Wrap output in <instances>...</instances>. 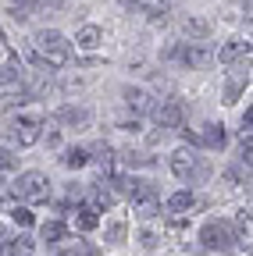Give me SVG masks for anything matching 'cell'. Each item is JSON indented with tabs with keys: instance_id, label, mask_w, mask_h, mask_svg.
<instances>
[{
	"instance_id": "6da1fadb",
	"label": "cell",
	"mask_w": 253,
	"mask_h": 256,
	"mask_svg": "<svg viewBox=\"0 0 253 256\" xmlns=\"http://www.w3.org/2000/svg\"><path fill=\"white\" fill-rule=\"evenodd\" d=\"M11 192L18 200H25V203H43L50 196V182H47L43 171H25V174H18V182L11 185Z\"/></svg>"
},
{
	"instance_id": "7a4b0ae2",
	"label": "cell",
	"mask_w": 253,
	"mask_h": 256,
	"mask_svg": "<svg viewBox=\"0 0 253 256\" xmlns=\"http://www.w3.org/2000/svg\"><path fill=\"white\" fill-rule=\"evenodd\" d=\"M200 238H203L207 249H228V242H232V224H228V220H207L203 232H200Z\"/></svg>"
},
{
	"instance_id": "3957f363",
	"label": "cell",
	"mask_w": 253,
	"mask_h": 256,
	"mask_svg": "<svg viewBox=\"0 0 253 256\" xmlns=\"http://www.w3.org/2000/svg\"><path fill=\"white\" fill-rule=\"evenodd\" d=\"M150 114H153L157 128H182V121H185V104H178V100H164L161 107H153Z\"/></svg>"
},
{
	"instance_id": "277c9868",
	"label": "cell",
	"mask_w": 253,
	"mask_h": 256,
	"mask_svg": "<svg viewBox=\"0 0 253 256\" xmlns=\"http://www.w3.org/2000/svg\"><path fill=\"white\" fill-rule=\"evenodd\" d=\"M196 153L193 150H175L171 153V171H175V178H193V171H196Z\"/></svg>"
},
{
	"instance_id": "5b68a950",
	"label": "cell",
	"mask_w": 253,
	"mask_h": 256,
	"mask_svg": "<svg viewBox=\"0 0 253 256\" xmlns=\"http://www.w3.org/2000/svg\"><path fill=\"white\" fill-rule=\"evenodd\" d=\"M121 96H125V107H129L132 114H150V110H153V100H150V92H146V89L129 86Z\"/></svg>"
},
{
	"instance_id": "8992f818",
	"label": "cell",
	"mask_w": 253,
	"mask_h": 256,
	"mask_svg": "<svg viewBox=\"0 0 253 256\" xmlns=\"http://www.w3.org/2000/svg\"><path fill=\"white\" fill-rule=\"evenodd\" d=\"M11 128H15V139H18V146H33V142H40V121H33V118H22V121H15Z\"/></svg>"
},
{
	"instance_id": "52a82bcc",
	"label": "cell",
	"mask_w": 253,
	"mask_h": 256,
	"mask_svg": "<svg viewBox=\"0 0 253 256\" xmlns=\"http://www.w3.org/2000/svg\"><path fill=\"white\" fill-rule=\"evenodd\" d=\"M210 60H214V54L207 46H200V43H193V46L182 50V64H185V68H207Z\"/></svg>"
},
{
	"instance_id": "ba28073f",
	"label": "cell",
	"mask_w": 253,
	"mask_h": 256,
	"mask_svg": "<svg viewBox=\"0 0 253 256\" xmlns=\"http://www.w3.org/2000/svg\"><path fill=\"white\" fill-rule=\"evenodd\" d=\"M57 121H61V124H68V128H86V124H89V110L68 104V107H61V110H57Z\"/></svg>"
},
{
	"instance_id": "9c48e42d",
	"label": "cell",
	"mask_w": 253,
	"mask_h": 256,
	"mask_svg": "<svg viewBox=\"0 0 253 256\" xmlns=\"http://www.w3.org/2000/svg\"><path fill=\"white\" fill-rule=\"evenodd\" d=\"M57 46H68V40L61 36L57 28H43V32H36V57L47 54V50H57Z\"/></svg>"
},
{
	"instance_id": "30bf717a",
	"label": "cell",
	"mask_w": 253,
	"mask_h": 256,
	"mask_svg": "<svg viewBox=\"0 0 253 256\" xmlns=\"http://www.w3.org/2000/svg\"><path fill=\"white\" fill-rule=\"evenodd\" d=\"M75 43H79L82 50H97V46L104 43V32H100L97 25H82V28H79V36H75Z\"/></svg>"
},
{
	"instance_id": "8fae6325",
	"label": "cell",
	"mask_w": 253,
	"mask_h": 256,
	"mask_svg": "<svg viewBox=\"0 0 253 256\" xmlns=\"http://www.w3.org/2000/svg\"><path fill=\"white\" fill-rule=\"evenodd\" d=\"M200 146H207V150H221V146H225V128H221V124H203Z\"/></svg>"
},
{
	"instance_id": "7c38bea8",
	"label": "cell",
	"mask_w": 253,
	"mask_h": 256,
	"mask_svg": "<svg viewBox=\"0 0 253 256\" xmlns=\"http://www.w3.org/2000/svg\"><path fill=\"white\" fill-rule=\"evenodd\" d=\"M242 54L249 57V43H239V40H235V43H225V46H221L217 60H221V64H232V60H239Z\"/></svg>"
},
{
	"instance_id": "4fadbf2b",
	"label": "cell",
	"mask_w": 253,
	"mask_h": 256,
	"mask_svg": "<svg viewBox=\"0 0 253 256\" xmlns=\"http://www.w3.org/2000/svg\"><path fill=\"white\" fill-rule=\"evenodd\" d=\"M40 64H43V68H65V64H68V46H57V50L40 54Z\"/></svg>"
},
{
	"instance_id": "5bb4252c",
	"label": "cell",
	"mask_w": 253,
	"mask_h": 256,
	"mask_svg": "<svg viewBox=\"0 0 253 256\" xmlns=\"http://www.w3.org/2000/svg\"><path fill=\"white\" fill-rule=\"evenodd\" d=\"M61 164L72 168V171H79V168H86V164H89V153H86V150H79V146H72V150H65Z\"/></svg>"
},
{
	"instance_id": "9a60e30c",
	"label": "cell",
	"mask_w": 253,
	"mask_h": 256,
	"mask_svg": "<svg viewBox=\"0 0 253 256\" xmlns=\"http://www.w3.org/2000/svg\"><path fill=\"white\" fill-rule=\"evenodd\" d=\"M97 224H100L97 206H93V203H82V206H79V228H82V232H93Z\"/></svg>"
},
{
	"instance_id": "2e32d148",
	"label": "cell",
	"mask_w": 253,
	"mask_h": 256,
	"mask_svg": "<svg viewBox=\"0 0 253 256\" xmlns=\"http://www.w3.org/2000/svg\"><path fill=\"white\" fill-rule=\"evenodd\" d=\"M185 36H193V40L210 36V22L207 18H185Z\"/></svg>"
},
{
	"instance_id": "e0dca14e",
	"label": "cell",
	"mask_w": 253,
	"mask_h": 256,
	"mask_svg": "<svg viewBox=\"0 0 253 256\" xmlns=\"http://www.w3.org/2000/svg\"><path fill=\"white\" fill-rule=\"evenodd\" d=\"M193 203H196V200H193V192H185V188H182V192H175V196L168 200V210H171V214H185Z\"/></svg>"
},
{
	"instance_id": "ac0fdd59",
	"label": "cell",
	"mask_w": 253,
	"mask_h": 256,
	"mask_svg": "<svg viewBox=\"0 0 253 256\" xmlns=\"http://www.w3.org/2000/svg\"><path fill=\"white\" fill-rule=\"evenodd\" d=\"M40 235H43V242H61L68 232H65V224H61V220H47L40 228Z\"/></svg>"
},
{
	"instance_id": "d6986e66",
	"label": "cell",
	"mask_w": 253,
	"mask_h": 256,
	"mask_svg": "<svg viewBox=\"0 0 253 256\" xmlns=\"http://www.w3.org/2000/svg\"><path fill=\"white\" fill-rule=\"evenodd\" d=\"M0 82H4V86H18V82H22V64H18V57L0 68Z\"/></svg>"
},
{
	"instance_id": "ffe728a7",
	"label": "cell",
	"mask_w": 253,
	"mask_h": 256,
	"mask_svg": "<svg viewBox=\"0 0 253 256\" xmlns=\"http://www.w3.org/2000/svg\"><path fill=\"white\" fill-rule=\"evenodd\" d=\"M121 164H129V168H150L153 156H146V153H139V150H125V153H121Z\"/></svg>"
},
{
	"instance_id": "44dd1931",
	"label": "cell",
	"mask_w": 253,
	"mask_h": 256,
	"mask_svg": "<svg viewBox=\"0 0 253 256\" xmlns=\"http://www.w3.org/2000/svg\"><path fill=\"white\" fill-rule=\"evenodd\" d=\"M125 235H129L125 220H111V224H107V242H111V246H121V242H125Z\"/></svg>"
},
{
	"instance_id": "7402d4cb",
	"label": "cell",
	"mask_w": 253,
	"mask_h": 256,
	"mask_svg": "<svg viewBox=\"0 0 253 256\" xmlns=\"http://www.w3.org/2000/svg\"><path fill=\"white\" fill-rule=\"evenodd\" d=\"M93 206H114V192L100 185L97 192H93Z\"/></svg>"
},
{
	"instance_id": "603a6c76",
	"label": "cell",
	"mask_w": 253,
	"mask_h": 256,
	"mask_svg": "<svg viewBox=\"0 0 253 256\" xmlns=\"http://www.w3.org/2000/svg\"><path fill=\"white\" fill-rule=\"evenodd\" d=\"M15 164H18V156H15L8 146H0V171H11Z\"/></svg>"
},
{
	"instance_id": "cb8c5ba5",
	"label": "cell",
	"mask_w": 253,
	"mask_h": 256,
	"mask_svg": "<svg viewBox=\"0 0 253 256\" xmlns=\"http://www.w3.org/2000/svg\"><path fill=\"white\" fill-rule=\"evenodd\" d=\"M136 206H139V217H143V220L157 217V210H161V206H157V200H150V203H136Z\"/></svg>"
},
{
	"instance_id": "d4e9b609",
	"label": "cell",
	"mask_w": 253,
	"mask_h": 256,
	"mask_svg": "<svg viewBox=\"0 0 253 256\" xmlns=\"http://www.w3.org/2000/svg\"><path fill=\"white\" fill-rule=\"evenodd\" d=\"M15 220L22 224V228H29V224H33V214H29L25 206H18V210H15Z\"/></svg>"
},
{
	"instance_id": "484cf974",
	"label": "cell",
	"mask_w": 253,
	"mask_h": 256,
	"mask_svg": "<svg viewBox=\"0 0 253 256\" xmlns=\"http://www.w3.org/2000/svg\"><path fill=\"white\" fill-rule=\"evenodd\" d=\"M40 4V0H11V8H18V11H33Z\"/></svg>"
},
{
	"instance_id": "4316f807",
	"label": "cell",
	"mask_w": 253,
	"mask_h": 256,
	"mask_svg": "<svg viewBox=\"0 0 253 256\" xmlns=\"http://www.w3.org/2000/svg\"><path fill=\"white\" fill-rule=\"evenodd\" d=\"M182 139H185L189 146H200V136H196V132H189V128H182Z\"/></svg>"
},
{
	"instance_id": "83f0119b",
	"label": "cell",
	"mask_w": 253,
	"mask_h": 256,
	"mask_svg": "<svg viewBox=\"0 0 253 256\" xmlns=\"http://www.w3.org/2000/svg\"><path fill=\"white\" fill-rule=\"evenodd\" d=\"M168 228H171V232H175V235H178V232H185V220H182V217H175V220H171V224H168Z\"/></svg>"
},
{
	"instance_id": "f1b7e54d",
	"label": "cell",
	"mask_w": 253,
	"mask_h": 256,
	"mask_svg": "<svg viewBox=\"0 0 253 256\" xmlns=\"http://www.w3.org/2000/svg\"><path fill=\"white\" fill-rule=\"evenodd\" d=\"M143 246H146V249H153V246H157V235H150V232H146V235H143Z\"/></svg>"
},
{
	"instance_id": "f546056e",
	"label": "cell",
	"mask_w": 253,
	"mask_h": 256,
	"mask_svg": "<svg viewBox=\"0 0 253 256\" xmlns=\"http://www.w3.org/2000/svg\"><path fill=\"white\" fill-rule=\"evenodd\" d=\"M0 43H4V32H0Z\"/></svg>"
},
{
	"instance_id": "4dcf8cb0",
	"label": "cell",
	"mask_w": 253,
	"mask_h": 256,
	"mask_svg": "<svg viewBox=\"0 0 253 256\" xmlns=\"http://www.w3.org/2000/svg\"><path fill=\"white\" fill-rule=\"evenodd\" d=\"M121 4H132V0H121Z\"/></svg>"
}]
</instances>
